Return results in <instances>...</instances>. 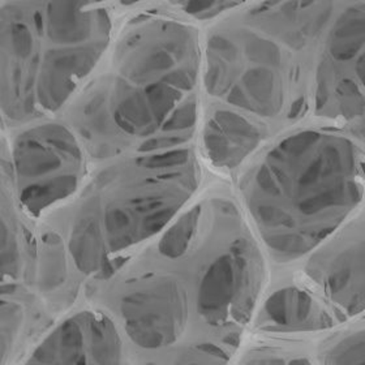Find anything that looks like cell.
Returning a JSON list of instances; mask_svg holds the SVG:
<instances>
[{"mask_svg": "<svg viewBox=\"0 0 365 365\" xmlns=\"http://www.w3.org/2000/svg\"><path fill=\"white\" fill-rule=\"evenodd\" d=\"M361 160L349 137L302 130L267 153L247 188L253 220L274 259L309 257L363 200Z\"/></svg>", "mask_w": 365, "mask_h": 365, "instance_id": "1", "label": "cell"}, {"mask_svg": "<svg viewBox=\"0 0 365 365\" xmlns=\"http://www.w3.org/2000/svg\"><path fill=\"white\" fill-rule=\"evenodd\" d=\"M314 113L334 120L365 114V3L346 8L330 24L314 80Z\"/></svg>", "mask_w": 365, "mask_h": 365, "instance_id": "2", "label": "cell"}, {"mask_svg": "<svg viewBox=\"0 0 365 365\" xmlns=\"http://www.w3.org/2000/svg\"><path fill=\"white\" fill-rule=\"evenodd\" d=\"M304 273L346 322L365 313V209L313 252Z\"/></svg>", "mask_w": 365, "mask_h": 365, "instance_id": "3", "label": "cell"}, {"mask_svg": "<svg viewBox=\"0 0 365 365\" xmlns=\"http://www.w3.org/2000/svg\"><path fill=\"white\" fill-rule=\"evenodd\" d=\"M187 294L173 279H160L148 289L124 297L123 317L132 341L155 350L174 342L187 319Z\"/></svg>", "mask_w": 365, "mask_h": 365, "instance_id": "4", "label": "cell"}, {"mask_svg": "<svg viewBox=\"0 0 365 365\" xmlns=\"http://www.w3.org/2000/svg\"><path fill=\"white\" fill-rule=\"evenodd\" d=\"M346 324L319 292L287 286L267 297L256 327L269 333L327 335Z\"/></svg>", "mask_w": 365, "mask_h": 365, "instance_id": "5", "label": "cell"}, {"mask_svg": "<svg viewBox=\"0 0 365 365\" xmlns=\"http://www.w3.org/2000/svg\"><path fill=\"white\" fill-rule=\"evenodd\" d=\"M334 4L329 1L264 3L252 11L274 34L294 50L311 48L330 25Z\"/></svg>", "mask_w": 365, "mask_h": 365, "instance_id": "6", "label": "cell"}, {"mask_svg": "<svg viewBox=\"0 0 365 365\" xmlns=\"http://www.w3.org/2000/svg\"><path fill=\"white\" fill-rule=\"evenodd\" d=\"M264 132L242 115L227 110L215 111L204 132V144L215 166L234 168L257 149Z\"/></svg>", "mask_w": 365, "mask_h": 365, "instance_id": "7", "label": "cell"}, {"mask_svg": "<svg viewBox=\"0 0 365 365\" xmlns=\"http://www.w3.org/2000/svg\"><path fill=\"white\" fill-rule=\"evenodd\" d=\"M316 352L319 365H365V319L321 338Z\"/></svg>", "mask_w": 365, "mask_h": 365, "instance_id": "8", "label": "cell"}, {"mask_svg": "<svg viewBox=\"0 0 365 365\" xmlns=\"http://www.w3.org/2000/svg\"><path fill=\"white\" fill-rule=\"evenodd\" d=\"M83 3H48L47 34L48 37L61 43L78 42L89 36L91 15L81 12Z\"/></svg>", "mask_w": 365, "mask_h": 365, "instance_id": "9", "label": "cell"}, {"mask_svg": "<svg viewBox=\"0 0 365 365\" xmlns=\"http://www.w3.org/2000/svg\"><path fill=\"white\" fill-rule=\"evenodd\" d=\"M69 250L77 267L83 273L91 274L98 270L103 261V247L97 218L88 217L77 223L71 235Z\"/></svg>", "mask_w": 365, "mask_h": 365, "instance_id": "10", "label": "cell"}, {"mask_svg": "<svg viewBox=\"0 0 365 365\" xmlns=\"http://www.w3.org/2000/svg\"><path fill=\"white\" fill-rule=\"evenodd\" d=\"M115 120L130 133L149 135L155 130L152 111L144 94L123 88L115 107Z\"/></svg>", "mask_w": 365, "mask_h": 365, "instance_id": "11", "label": "cell"}, {"mask_svg": "<svg viewBox=\"0 0 365 365\" xmlns=\"http://www.w3.org/2000/svg\"><path fill=\"white\" fill-rule=\"evenodd\" d=\"M16 170L21 176H39L61 168V160L48 146L33 137H25L16 145Z\"/></svg>", "mask_w": 365, "mask_h": 365, "instance_id": "12", "label": "cell"}, {"mask_svg": "<svg viewBox=\"0 0 365 365\" xmlns=\"http://www.w3.org/2000/svg\"><path fill=\"white\" fill-rule=\"evenodd\" d=\"M77 185L75 175L56 176L50 182H41L25 188L21 193L24 205L31 212H38L47 205L71 195Z\"/></svg>", "mask_w": 365, "mask_h": 365, "instance_id": "13", "label": "cell"}, {"mask_svg": "<svg viewBox=\"0 0 365 365\" xmlns=\"http://www.w3.org/2000/svg\"><path fill=\"white\" fill-rule=\"evenodd\" d=\"M101 53L99 46H86L72 50L56 51L47 56L45 67L67 76H84L96 64Z\"/></svg>", "mask_w": 365, "mask_h": 365, "instance_id": "14", "label": "cell"}, {"mask_svg": "<svg viewBox=\"0 0 365 365\" xmlns=\"http://www.w3.org/2000/svg\"><path fill=\"white\" fill-rule=\"evenodd\" d=\"M240 365H319L316 346L297 349H259L250 352Z\"/></svg>", "mask_w": 365, "mask_h": 365, "instance_id": "15", "label": "cell"}, {"mask_svg": "<svg viewBox=\"0 0 365 365\" xmlns=\"http://www.w3.org/2000/svg\"><path fill=\"white\" fill-rule=\"evenodd\" d=\"M200 214V207H195L168 230L160 243V251L163 256L168 259H178L187 251L190 239L196 232Z\"/></svg>", "mask_w": 365, "mask_h": 365, "instance_id": "16", "label": "cell"}, {"mask_svg": "<svg viewBox=\"0 0 365 365\" xmlns=\"http://www.w3.org/2000/svg\"><path fill=\"white\" fill-rule=\"evenodd\" d=\"M73 88L75 83L72 81V77L43 67L38 81L39 103L47 110H55L61 106Z\"/></svg>", "mask_w": 365, "mask_h": 365, "instance_id": "17", "label": "cell"}, {"mask_svg": "<svg viewBox=\"0 0 365 365\" xmlns=\"http://www.w3.org/2000/svg\"><path fill=\"white\" fill-rule=\"evenodd\" d=\"M106 231L108 236V245L113 252L119 251L128 247L133 242L140 240L138 231L135 227L130 212L113 207L106 213Z\"/></svg>", "mask_w": 365, "mask_h": 365, "instance_id": "18", "label": "cell"}, {"mask_svg": "<svg viewBox=\"0 0 365 365\" xmlns=\"http://www.w3.org/2000/svg\"><path fill=\"white\" fill-rule=\"evenodd\" d=\"M50 239V237H48ZM46 240V250L41 262L39 284L42 289H53L66 278V261L58 240Z\"/></svg>", "mask_w": 365, "mask_h": 365, "instance_id": "19", "label": "cell"}, {"mask_svg": "<svg viewBox=\"0 0 365 365\" xmlns=\"http://www.w3.org/2000/svg\"><path fill=\"white\" fill-rule=\"evenodd\" d=\"M144 96L152 111L154 124L157 127L162 124L163 119L174 108L176 101L180 98L182 94L175 88L163 84L160 81L158 84L149 85L145 91Z\"/></svg>", "mask_w": 365, "mask_h": 365, "instance_id": "20", "label": "cell"}, {"mask_svg": "<svg viewBox=\"0 0 365 365\" xmlns=\"http://www.w3.org/2000/svg\"><path fill=\"white\" fill-rule=\"evenodd\" d=\"M174 66V58L171 55V50L165 48H153L150 51L144 53L138 61H135L130 68L128 75L135 81H141L146 77L150 76L154 72L166 71Z\"/></svg>", "mask_w": 365, "mask_h": 365, "instance_id": "21", "label": "cell"}, {"mask_svg": "<svg viewBox=\"0 0 365 365\" xmlns=\"http://www.w3.org/2000/svg\"><path fill=\"white\" fill-rule=\"evenodd\" d=\"M23 312L19 305L12 303L1 304V359L3 364L8 355L11 354L15 343L17 329L21 324Z\"/></svg>", "mask_w": 365, "mask_h": 365, "instance_id": "22", "label": "cell"}, {"mask_svg": "<svg viewBox=\"0 0 365 365\" xmlns=\"http://www.w3.org/2000/svg\"><path fill=\"white\" fill-rule=\"evenodd\" d=\"M43 137H45L47 144L53 145V148L58 152L63 153L66 155V158H71L72 160H80L81 153L77 146L75 138L71 136L67 130L58 125H51V127H46L42 130Z\"/></svg>", "mask_w": 365, "mask_h": 365, "instance_id": "23", "label": "cell"}, {"mask_svg": "<svg viewBox=\"0 0 365 365\" xmlns=\"http://www.w3.org/2000/svg\"><path fill=\"white\" fill-rule=\"evenodd\" d=\"M7 42L12 53L19 58L29 56L33 51V47H34L31 31L23 24L8 25Z\"/></svg>", "mask_w": 365, "mask_h": 365, "instance_id": "24", "label": "cell"}, {"mask_svg": "<svg viewBox=\"0 0 365 365\" xmlns=\"http://www.w3.org/2000/svg\"><path fill=\"white\" fill-rule=\"evenodd\" d=\"M19 262L17 240L11 228L1 222V270L3 273L15 274Z\"/></svg>", "mask_w": 365, "mask_h": 365, "instance_id": "25", "label": "cell"}, {"mask_svg": "<svg viewBox=\"0 0 365 365\" xmlns=\"http://www.w3.org/2000/svg\"><path fill=\"white\" fill-rule=\"evenodd\" d=\"M196 123V99H187L182 106L176 108L175 113L168 118L163 124L162 130L165 132L171 130H188Z\"/></svg>", "mask_w": 365, "mask_h": 365, "instance_id": "26", "label": "cell"}, {"mask_svg": "<svg viewBox=\"0 0 365 365\" xmlns=\"http://www.w3.org/2000/svg\"><path fill=\"white\" fill-rule=\"evenodd\" d=\"M190 160V152L187 149H179L174 152L163 153V154H155V155H149L144 158H138V165L145 168H174V166H180L187 163Z\"/></svg>", "mask_w": 365, "mask_h": 365, "instance_id": "27", "label": "cell"}, {"mask_svg": "<svg viewBox=\"0 0 365 365\" xmlns=\"http://www.w3.org/2000/svg\"><path fill=\"white\" fill-rule=\"evenodd\" d=\"M239 3L235 1H187L182 3V8L190 14V15L197 16L200 19H209L214 16L220 15L225 11H228L231 8L237 7Z\"/></svg>", "mask_w": 365, "mask_h": 365, "instance_id": "28", "label": "cell"}, {"mask_svg": "<svg viewBox=\"0 0 365 365\" xmlns=\"http://www.w3.org/2000/svg\"><path fill=\"white\" fill-rule=\"evenodd\" d=\"M175 206H166L160 210L148 214L144 221L140 225V239H144L160 231V228L163 227L168 220L173 217V214L175 213Z\"/></svg>", "mask_w": 365, "mask_h": 365, "instance_id": "29", "label": "cell"}, {"mask_svg": "<svg viewBox=\"0 0 365 365\" xmlns=\"http://www.w3.org/2000/svg\"><path fill=\"white\" fill-rule=\"evenodd\" d=\"M196 81V72L192 67L184 69H178L170 72L166 76L162 77L163 84L170 85L178 91H190L193 88Z\"/></svg>", "mask_w": 365, "mask_h": 365, "instance_id": "30", "label": "cell"}, {"mask_svg": "<svg viewBox=\"0 0 365 365\" xmlns=\"http://www.w3.org/2000/svg\"><path fill=\"white\" fill-rule=\"evenodd\" d=\"M182 143H185V137H158V138L148 140L146 143L141 145L140 152H153V150H157V149L170 148V146H175V145L182 144Z\"/></svg>", "mask_w": 365, "mask_h": 365, "instance_id": "31", "label": "cell"}, {"mask_svg": "<svg viewBox=\"0 0 365 365\" xmlns=\"http://www.w3.org/2000/svg\"><path fill=\"white\" fill-rule=\"evenodd\" d=\"M123 259H114V261H106V262H103V265H102V270H101V277L102 278H107V277H110L111 274L115 273L119 267H122Z\"/></svg>", "mask_w": 365, "mask_h": 365, "instance_id": "32", "label": "cell"}, {"mask_svg": "<svg viewBox=\"0 0 365 365\" xmlns=\"http://www.w3.org/2000/svg\"><path fill=\"white\" fill-rule=\"evenodd\" d=\"M352 132L365 145V114L355 120V124L352 127Z\"/></svg>", "mask_w": 365, "mask_h": 365, "instance_id": "33", "label": "cell"}, {"mask_svg": "<svg viewBox=\"0 0 365 365\" xmlns=\"http://www.w3.org/2000/svg\"><path fill=\"white\" fill-rule=\"evenodd\" d=\"M29 365H38V364H37V363H31V364H29Z\"/></svg>", "mask_w": 365, "mask_h": 365, "instance_id": "34", "label": "cell"}]
</instances>
